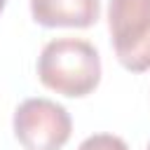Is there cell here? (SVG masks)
Masks as SVG:
<instances>
[{"mask_svg": "<svg viewBox=\"0 0 150 150\" xmlns=\"http://www.w3.org/2000/svg\"><path fill=\"white\" fill-rule=\"evenodd\" d=\"M38 77L56 94L70 98L87 96L101 82L98 49L84 38L49 40L38 56Z\"/></svg>", "mask_w": 150, "mask_h": 150, "instance_id": "1", "label": "cell"}, {"mask_svg": "<svg viewBox=\"0 0 150 150\" xmlns=\"http://www.w3.org/2000/svg\"><path fill=\"white\" fill-rule=\"evenodd\" d=\"M12 127L26 150H61L73 134L70 112L45 96L21 101L14 110Z\"/></svg>", "mask_w": 150, "mask_h": 150, "instance_id": "2", "label": "cell"}, {"mask_svg": "<svg viewBox=\"0 0 150 150\" xmlns=\"http://www.w3.org/2000/svg\"><path fill=\"white\" fill-rule=\"evenodd\" d=\"M108 30L115 54L131 49L150 33V0H110Z\"/></svg>", "mask_w": 150, "mask_h": 150, "instance_id": "3", "label": "cell"}, {"mask_svg": "<svg viewBox=\"0 0 150 150\" xmlns=\"http://www.w3.org/2000/svg\"><path fill=\"white\" fill-rule=\"evenodd\" d=\"M30 14L45 28H89L101 16V0H30Z\"/></svg>", "mask_w": 150, "mask_h": 150, "instance_id": "4", "label": "cell"}, {"mask_svg": "<svg viewBox=\"0 0 150 150\" xmlns=\"http://www.w3.org/2000/svg\"><path fill=\"white\" fill-rule=\"evenodd\" d=\"M117 61H120L127 70H131V73H143V70H148V68H150V33H148L141 42H136L131 49L117 54Z\"/></svg>", "mask_w": 150, "mask_h": 150, "instance_id": "5", "label": "cell"}, {"mask_svg": "<svg viewBox=\"0 0 150 150\" xmlns=\"http://www.w3.org/2000/svg\"><path fill=\"white\" fill-rule=\"evenodd\" d=\"M77 150H129V145L115 134H91L80 143Z\"/></svg>", "mask_w": 150, "mask_h": 150, "instance_id": "6", "label": "cell"}, {"mask_svg": "<svg viewBox=\"0 0 150 150\" xmlns=\"http://www.w3.org/2000/svg\"><path fill=\"white\" fill-rule=\"evenodd\" d=\"M5 5H7V0H0V14H2V9H5Z\"/></svg>", "mask_w": 150, "mask_h": 150, "instance_id": "7", "label": "cell"}, {"mask_svg": "<svg viewBox=\"0 0 150 150\" xmlns=\"http://www.w3.org/2000/svg\"><path fill=\"white\" fill-rule=\"evenodd\" d=\"M145 150H150V143H148V148H145Z\"/></svg>", "mask_w": 150, "mask_h": 150, "instance_id": "8", "label": "cell"}]
</instances>
